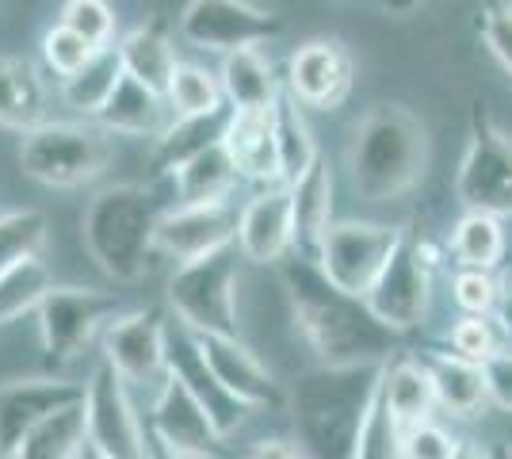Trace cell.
Listing matches in <instances>:
<instances>
[{"instance_id":"681fc988","label":"cell","mask_w":512,"mask_h":459,"mask_svg":"<svg viewBox=\"0 0 512 459\" xmlns=\"http://www.w3.org/2000/svg\"><path fill=\"white\" fill-rule=\"evenodd\" d=\"M386 12H394V16H409V12H417L421 8V0H379Z\"/></svg>"},{"instance_id":"816d5d0a","label":"cell","mask_w":512,"mask_h":459,"mask_svg":"<svg viewBox=\"0 0 512 459\" xmlns=\"http://www.w3.org/2000/svg\"><path fill=\"white\" fill-rule=\"evenodd\" d=\"M73 459H104V456H100V452H96V448H92V444L85 440V444H81V452H77Z\"/></svg>"},{"instance_id":"f35d334b","label":"cell","mask_w":512,"mask_h":459,"mask_svg":"<svg viewBox=\"0 0 512 459\" xmlns=\"http://www.w3.org/2000/svg\"><path fill=\"white\" fill-rule=\"evenodd\" d=\"M96 54H100L96 46H88L81 35H73V31H69V27H62V23H54V27L43 35L46 69H50L54 77H62V81H69L73 73H81V69H85Z\"/></svg>"},{"instance_id":"bcb514c9","label":"cell","mask_w":512,"mask_h":459,"mask_svg":"<svg viewBox=\"0 0 512 459\" xmlns=\"http://www.w3.org/2000/svg\"><path fill=\"white\" fill-rule=\"evenodd\" d=\"M249 459H299V452L283 440H260V444H253Z\"/></svg>"},{"instance_id":"7402d4cb","label":"cell","mask_w":512,"mask_h":459,"mask_svg":"<svg viewBox=\"0 0 512 459\" xmlns=\"http://www.w3.org/2000/svg\"><path fill=\"white\" fill-rule=\"evenodd\" d=\"M222 150L230 153L237 176L245 180H276L279 184V153L272 111H234L230 131L222 138Z\"/></svg>"},{"instance_id":"ab89813d","label":"cell","mask_w":512,"mask_h":459,"mask_svg":"<svg viewBox=\"0 0 512 459\" xmlns=\"http://www.w3.org/2000/svg\"><path fill=\"white\" fill-rule=\"evenodd\" d=\"M451 299L463 314H474V318H486L493 314V306L501 299V284L493 280V272H482V268H459L455 280H451Z\"/></svg>"},{"instance_id":"7bdbcfd3","label":"cell","mask_w":512,"mask_h":459,"mask_svg":"<svg viewBox=\"0 0 512 459\" xmlns=\"http://www.w3.org/2000/svg\"><path fill=\"white\" fill-rule=\"evenodd\" d=\"M455 444L459 440L451 437L444 425L436 421H421L402 433V459H451L455 456Z\"/></svg>"},{"instance_id":"7c38bea8","label":"cell","mask_w":512,"mask_h":459,"mask_svg":"<svg viewBox=\"0 0 512 459\" xmlns=\"http://www.w3.org/2000/svg\"><path fill=\"white\" fill-rule=\"evenodd\" d=\"M283 31L279 16L256 8L249 0H188L180 12V35L199 50L234 54L245 46H260Z\"/></svg>"},{"instance_id":"5b68a950","label":"cell","mask_w":512,"mask_h":459,"mask_svg":"<svg viewBox=\"0 0 512 459\" xmlns=\"http://www.w3.org/2000/svg\"><path fill=\"white\" fill-rule=\"evenodd\" d=\"M245 261L237 245L211 257L180 264L169 280V306L180 326L192 333L237 337V264Z\"/></svg>"},{"instance_id":"836d02e7","label":"cell","mask_w":512,"mask_h":459,"mask_svg":"<svg viewBox=\"0 0 512 459\" xmlns=\"http://www.w3.org/2000/svg\"><path fill=\"white\" fill-rule=\"evenodd\" d=\"M85 444V402L65 406L35 425L20 444V459H73Z\"/></svg>"},{"instance_id":"ee69618b","label":"cell","mask_w":512,"mask_h":459,"mask_svg":"<svg viewBox=\"0 0 512 459\" xmlns=\"http://www.w3.org/2000/svg\"><path fill=\"white\" fill-rule=\"evenodd\" d=\"M478 31L490 46V54L501 62V69L512 77V8L509 4H490L478 20Z\"/></svg>"},{"instance_id":"d590c367","label":"cell","mask_w":512,"mask_h":459,"mask_svg":"<svg viewBox=\"0 0 512 459\" xmlns=\"http://www.w3.org/2000/svg\"><path fill=\"white\" fill-rule=\"evenodd\" d=\"M165 104L176 119H184V115H207V111L222 108L226 96L218 85V73L192 66V62H180L169 81V92H165Z\"/></svg>"},{"instance_id":"b9f144b4","label":"cell","mask_w":512,"mask_h":459,"mask_svg":"<svg viewBox=\"0 0 512 459\" xmlns=\"http://www.w3.org/2000/svg\"><path fill=\"white\" fill-rule=\"evenodd\" d=\"M402 425L386 414V406L379 402L371 417H367V429L360 437V448H356V459H402Z\"/></svg>"},{"instance_id":"ac0fdd59","label":"cell","mask_w":512,"mask_h":459,"mask_svg":"<svg viewBox=\"0 0 512 459\" xmlns=\"http://www.w3.org/2000/svg\"><path fill=\"white\" fill-rule=\"evenodd\" d=\"M352 88V58L337 39H314L287 62V96L299 108H337Z\"/></svg>"},{"instance_id":"d4e9b609","label":"cell","mask_w":512,"mask_h":459,"mask_svg":"<svg viewBox=\"0 0 512 459\" xmlns=\"http://www.w3.org/2000/svg\"><path fill=\"white\" fill-rule=\"evenodd\" d=\"M218 85H222V96L234 111H272L283 96L276 69L256 46H245V50H234L222 58Z\"/></svg>"},{"instance_id":"3957f363","label":"cell","mask_w":512,"mask_h":459,"mask_svg":"<svg viewBox=\"0 0 512 459\" xmlns=\"http://www.w3.org/2000/svg\"><path fill=\"white\" fill-rule=\"evenodd\" d=\"M428 165L425 123L402 104H379L360 119L348 169L352 188L367 203H390L413 192Z\"/></svg>"},{"instance_id":"2e32d148","label":"cell","mask_w":512,"mask_h":459,"mask_svg":"<svg viewBox=\"0 0 512 459\" xmlns=\"http://www.w3.org/2000/svg\"><path fill=\"white\" fill-rule=\"evenodd\" d=\"M85 402V387L69 379H12L0 387V456H16L35 425L65 406Z\"/></svg>"},{"instance_id":"4dcf8cb0","label":"cell","mask_w":512,"mask_h":459,"mask_svg":"<svg viewBox=\"0 0 512 459\" xmlns=\"http://www.w3.org/2000/svg\"><path fill=\"white\" fill-rule=\"evenodd\" d=\"M237 184V169L230 161V153L222 146L199 153L188 165H180L172 173V188H176V203H214L226 199L230 188Z\"/></svg>"},{"instance_id":"9c48e42d","label":"cell","mask_w":512,"mask_h":459,"mask_svg":"<svg viewBox=\"0 0 512 459\" xmlns=\"http://www.w3.org/2000/svg\"><path fill=\"white\" fill-rule=\"evenodd\" d=\"M85 440L104 459H150V433L134 414L127 383L107 364L85 383Z\"/></svg>"},{"instance_id":"8fae6325","label":"cell","mask_w":512,"mask_h":459,"mask_svg":"<svg viewBox=\"0 0 512 459\" xmlns=\"http://www.w3.org/2000/svg\"><path fill=\"white\" fill-rule=\"evenodd\" d=\"M104 364L119 375L123 383L134 387H150L169 379V322L165 314L150 310H134L115 318L104 329Z\"/></svg>"},{"instance_id":"484cf974","label":"cell","mask_w":512,"mask_h":459,"mask_svg":"<svg viewBox=\"0 0 512 459\" xmlns=\"http://www.w3.org/2000/svg\"><path fill=\"white\" fill-rule=\"evenodd\" d=\"M46 123V85L27 58H0V127L35 131Z\"/></svg>"},{"instance_id":"52a82bcc","label":"cell","mask_w":512,"mask_h":459,"mask_svg":"<svg viewBox=\"0 0 512 459\" xmlns=\"http://www.w3.org/2000/svg\"><path fill=\"white\" fill-rule=\"evenodd\" d=\"M455 196L474 215L512 219V138L482 100L470 111V146L455 176Z\"/></svg>"},{"instance_id":"83f0119b","label":"cell","mask_w":512,"mask_h":459,"mask_svg":"<svg viewBox=\"0 0 512 459\" xmlns=\"http://www.w3.org/2000/svg\"><path fill=\"white\" fill-rule=\"evenodd\" d=\"M165 111H169V104H165L161 92H153V88H146L142 81H134V77L123 73V81L115 85L111 100L100 108L96 119H100L104 131L142 138V134L165 131Z\"/></svg>"},{"instance_id":"11a10c76","label":"cell","mask_w":512,"mask_h":459,"mask_svg":"<svg viewBox=\"0 0 512 459\" xmlns=\"http://www.w3.org/2000/svg\"><path fill=\"white\" fill-rule=\"evenodd\" d=\"M509 8H512V0H509Z\"/></svg>"},{"instance_id":"f907efd6","label":"cell","mask_w":512,"mask_h":459,"mask_svg":"<svg viewBox=\"0 0 512 459\" xmlns=\"http://www.w3.org/2000/svg\"><path fill=\"white\" fill-rule=\"evenodd\" d=\"M150 459H184V456H176L172 448H165L161 440H153V437H150Z\"/></svg>"},{"instance_id":"c3c4849f","label":"cell","mask_w":512,"mask_h":459,"mask_svg":"<svg viewBox=\"0 0 512 459\" xmlns=\"http://www.w3.org/2000/svg\"><path fill=\"white\" fill-rule=\"evenodd\" d=\"M451 459H493V452H486L482 444H474V440H459L455 444V456Z\"/></svg>"},{"instance_id":"277c9868","label":"cell","mask_w":512,"mask_h":459,"mask_svg":"<svg viewBox=\"0 0 512 459\" xmlns=\"http://www.w3.org/2000/svg\"><path fill=\"white\" fill-rule=\"evenodd\" d=\"M161 215L165 211L150 188L138 184L104 188L85 211V245L96 268L119 284H138L150 272L157 253L153 238Z\"/></svg>"},{"instance_id":"30bf717a","label":"cell","mask_w":512,"mask_h":459,"mask_svg":"<svg viewBox=\"0 0 512 459\" xmlns=\"http://www.w3.org/2000/svg\"><path fill=\"white\" fill-rule=\"evenodd\" d=\"M39 337L50 360H73L96 337L100 326H111L119 299L96 287H50L39 303Z\"/></svg>"},{"instance_id":"f1b7e54d","label":"cell","mask_w":512,"mask_h":459,"mask_svg":"<svg viewBox=\"0 0 512 459\" xmlns=\"http://www.w3.org/2000/svg\"><path fill=\"white\" fill-rule=\"evenodd\" d=\"M425 364L432 372V387H436V406H444L455 417L482 414V406L490 402L482 364H470L455 352H436V356H428Z\"/></svg>"},{"instance_id":"1f68e13d","label":"cell","mask_w":512,"mask_h":459,"mask_svg":"<svg viewBox=\"0 0 512 459\" xmlns=\"http://www.w3.org/2000/svg\"><path fill=\"white\" fill-rule=\"evenodd\" d=\"M119 81H123V62H119L115 46H107V50H100L81 73H73L69 81H62L65 108H73V111H81V115H92V119H96L100 108L111 100V92H115Z\"/></svg>"},{"instance_id":"8992f818","label":"cell","mask_w":512,"mask_h":459,"mask_svg":"<svg viewBox=\"0 0 512 459\" xmlns=\"http://www.w3.org/2000/svg\"><path fill=\"white\" fill-rule=\"evenodd\" d=\"M111 146L96 127L85 123H43L23 134L20 165L46 188H81L107 169Z\"/></svg>"},{"instance_id":"44dd1931","label":"cell","mask_w":512,"mask_h":459,"mask_svg":"<svg viewBox=\"0 0 512 459\" xmlns=\"http://www.w3.org/2000/svg\"><path fill=\"white\" fill-rule=\"evenodd\" d=\"M230 119L234 108L222 104V108L207 111V115H184V119H172L165 131L157 134V150H153V173L172 176L180 165H188L199 153L222 146V138L230 131Z\"/></svg>"},{"instance_id":"e575fe53","label":"cell","mask_w":512,"mask_h":459,"mask_svg":"<svg viewBox=\"0 0 512 459\" xmlns=\"http://www.w3.org/2000/svg\"><path fill=\"white\" fill-rule=\"evenodd\" d=\"M50 287L54 284H50V268L43 257H27V261L4 268L0 272V326L39 310Z\"/></svg>"},{"instance_id":"603a6c76","label":"cell","mask_w":512,"mask_h":459,"mask_svg":"<svg viewBox=\"0 0 512 459\" xmlns=\"http://www.w3.org/2000/svg\"><path fill=\"white\" fill-rule=\"evenodd\" d=\"M291 215H295V249L299 257L314 261L321 249V238L333 226V169L318 157L314 169L291 184Z\"/></svg>"},{"instance_id":"d6a6232c","label":"cell","mask_w":512,"mask_h":459,"mask_svg":"<svg viewBox=\"0 0 512 459\" xmlns=\"http://www.w3.org/2000/svg\"><path fill=\"white\" fill-rule=\"evenodd\" d=\"M451 257H455L459 268L493 272V268L501 264V257H505V230H501V219L467 211L463 219L455 222V230H451Z\"/></svg>"},{"instance_id":"4fadbf2b","label":"cell","mask_w":512,"mask_h":459,"mask_svg":"<svg viewBox=\"0 0 512 459\" xmlns=\"http://www.w3.org/2000/svg\"><path fill=\"white\" fill-rule=\"evenodd\" d=\"M363 299L371 306V314L394 333H409V329L425 326L428 306H432V268L421 261L417 238L409 230L406 238L398 241V249L390 253L383 276L375 280V287Z\"/></svg>"},{"instance_id":"db71d44e","label":"cell","mask_w":512,"mask_h":459,"mask_svg":"<svg viewBox=\"0 0 512 459\" xmlns=\"http://www.w3.org/2000/svg\"><path fill=\"white\" fill-rule=\"evenodd\" d=\"M0 459H20V456H0Z\"/></svg>"},{"instance_id":"6da1fadb","label":"cell","mask_w":512,"mask_h":459,"mask_svg":"<svg viewBox=\"0 0 512 459\" xmlns=\"http://www.w3.org/2000/svg\"><path fill=\"white\" fill-rule=\"evenodd\" d=\"M283 287L291 295L295 318L310 349L321 356V364H386L398 352V337L390 326H383L367 299H356L341 287L325 280L314 261L291 257L283 264Z\"/></svg>"},{"instance_id":"f6af8a7d","label":"cell","mask_w":512,"mask_h":459,"mask_svg":"<svg viewBox=\"0 0 512 459\" xmlns=\"http://www.w3.org/2000/svg\"><path fill=\"white\" fill-rule=\"evenodd\" d=\"M482 372H486V391H490V402L512 414V352H497L493 360L482 364Z\"/></svg>"},{"instance_id":"7a4b0ae2","label":"cell","mask_w":512,"mask_h":459,"mask_svg":"<svg viewBox=\"0 0 512 459\" xmlns=\"http://www.w3.org/2000/svg\"><path fill=\"white\" fill-rule=\"evenodd\" d=\"M383 364H321L302 372L287 394L302 456L356 459L367 417L379 406Z\"/></svg>"},{"instance_id":"7dc6e473","label":"cell","mask_w":512,"mask_h":459,"mask_svg":"<svg viewBox=\"0 0 512 459\" xmlns=\"http://www.w3.org/2000/svg\"><path fill=\"white\" fill-rule=\"evenodd\" d=\"M493 318H497V333L512 341V284L501 287V299L493 306Z\"/></svg>"},{"instance_id":"f546056e","label":"cell","mask_w":512,"mask_h":459,"mask_svg":"<svg viewBox=\"0 0 512 459\" xmlns=\"http://www.w3.org/2000/svg\"><path fill=\"white\" fill-rule=\"evenodd\" d=\"M272 123H276V153H279V184L291 188L302 176L314 169L321 153L314 146V134L302 119V108L283 92L272 108Z\"/></svg>"},{"instance_id":"f5cc1de1","label":"cell","mask_w":512,"mask_h":459,"mask_svg":"<svg viewBox=\"0 0 512 459\" xmlns=\"http://www.w3.org/2000/svg\"><path fill=\"white\" fill-rule=\"evenodd\" d=\"M493 459H512V452H493Z\"/></svg>"},{"instance_id":"8d00e7d4","label":"cell","mask_w":512,"mask_h":459,"mask_svg":"<svg viewBox=\"0 0 512 459\" xmlns=\"http://www.w3.org/2000/svg\"><path fill=\"white\" fill-rule=\"evenodd\" d=\"M46 241V219L39 211H8L0 215V272L12 264L39 257Z\"/></svg>"},{"instance_id":"60d3db41","label":"cell","mask_w":512,"mask_h":459,"mask_svg":"<svg viewBox=\"0 0 512 459\" xmlns=\"http://www.w3.org/2000/svg\"><path fill=\"white\" fill-rule=\"evenodd\" d=\"M448 341H451V352L470 360V364H486V360H493V356L501 352L497 349V329H493V322L474 318V314H463V318L451 326Z\"/></svg>"},{"instance_id":"ba28073f","label":"cell","mask_w":512,"mask_h":459,"mask_svg":"<svg viewBox=\"0 0 512 459\" xmlns=\"http://www.w3.org/2000/svg\"><path fill=\"white\" fill-rule=\"evenodd\" d=\"M406 238V226H386V222H356L344 219L333 222L329 234L321 238V249L314 264L325 272V280L341 287L348 295L363 299L375 280L383 276L390 253L398 249V241Z\"/></svg>"},{"instance_id":"9a60e30c","label":"cell","mask_w":512,"mask_h":459,"mask_svg":"<svg viewBox=\"0 0 512 459\" xmlns=\"http://www.w3.org/2000/svg\"><path fill=\"white\" fill-rule=\"evenodd\" d=\"M150 437L184 459H222V444H226L211 425L207 410L172 375L157 387V398H153Z\"/></svg>"},{"instance_id":"ffe728a7","label":"cell","mask_w":512,"mask_h":459,"mask_svg":"<svg viewBox=\"0 0 512 459\" xmlns=\"http://www.w3.org/2000/svg\"><path fill=\"white\" fill-rule=\"evenodd\" d=\"M237 249L253 264L287 261L295 249V215H291V188H268L253 196L237 215Z\"/></svg>"},{"instance_id":"4316f807","label":"cell","mask_w":512,"mask_h":459,"mask_svg":"<svg viewBox=\"0 0 512 459\" xmlns=\"http://www.w3.org/2000/svg\"><path fill=\"white\" fill-rule=\"evenodd\" d=\"M115 54H119L127 77L142 81V85L153 88V92H161V96L169 92L172 73L180 66L176 54H172L169 35H165V23L161 20H150V23H142V27H134V31H127V35L115 43Z\"/></svg>"},{"instance_id":"d6986e66","label":"cell","mask_w":512,"mask_h":459,"mask_svg":"<svg viewBox=\"0 0 512 459\" xmlns=\"http://www.w3.org/2000/svg\"><path fill=\"white\" fill-rule=\"evenodd\" d=\"M195 341H199L203 360H207V368L214 372V379L234 394L241 406H249V410H272V406L283 402L276 375L256 360V352L241 337L195 333Z\"/></svg>"},{"instance_id":"5bb4252c","label":"cell","mask_w":512,"mask_h":459,"mask_svg":"<svg viewBox=\"0 0 512 459\" xmlns=\"http://www.w3.org/2000/svg\"><path fill=\"white\" fill-rule=\"evenodd\" d=\"M237 215L230 199L214 203H176L157 222V253L176 257L180 264L211 257L237 241Z\"/></svg>"},{"instance_id":"cb8c5ba5","label":"cell","mask_w":512,"mask_h":459,"mask_svg":"<svg viewBox=\"0 0 512 459\" xmlns=\"http://www.w3.org/2000/svg\"><path fill=\"white\" fill-rule=\"evenodd\" d=\"M379 402L402 429H413V425L428 421L432 410H436V387H432V372H428L425 360H413V356L386 360Z\"/></svg>"},{"instance_id":"74e56055","label":"cell","mask_w":512,"mask_h":459,"mask_svg":"<svg viewBox=\"0 0 512 459\" xmlns=\"http://www.w3.org/2000/svg\"><path fill=\"white\" fill-rule=\"evenodd\" d=\"M58 23L69 27L73 35H81L96 50H107L115 39V12H111L107 0H65Z\"/></svg>"},{"instance_id":"e0dca14e","label":"cell","mask_w":512,"mask_h":459,"mask_svg":"<svg viewBox=\"0 0 512 459\" xmlns=\"http://www.w3.org/2000/svg\"><path fill=\"white\" fill-rule=\"evenodd\" d=\"M169 375L180 379L192 391V398L207 410V417H211V425L218 429L222 440H230L245 425L249 406H241L234 394L214 379V372L207 368V360H203V349L195 341V333L184 329L180 322L169 326Z\"/></svg>"}]
</instances>
